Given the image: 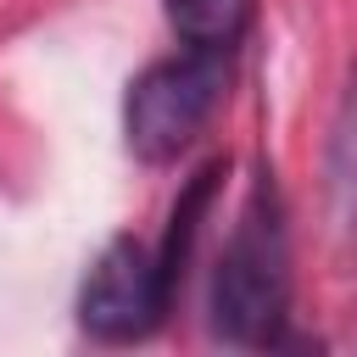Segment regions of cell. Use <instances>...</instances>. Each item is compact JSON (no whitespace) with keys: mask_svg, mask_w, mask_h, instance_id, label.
Returning <instances> with one entry per match:
<instances>
[{"mask_svg":"<svg viewBox=\"0 0 357 357\" xmlns=\"http://www.w3.org/2000/svg\"><path fill=\"white\" fill-rule=\"evenodd\" d=\"M284 324H290V223L273 167L257 162L206 279V329L223 346L262 351L284 340Z\"/></svg>","mask_w":357,"mask_h":357,"instance_id":"obj_1","label":"cell"},{"mask_svg":"<svg viewBox=\"0 0 357 357\" xmlns=\"http://www.w3.org/2000/svg\"><path fill=\"white\" fill-rule=\"evenodd\" d=\"M318 195H324V223L340 245L357 240V61L340 78L329 128H324V162H318Z\"/></svg>","mask_w":357,"mask_h":357,"instance_id":"obj_4","label":"cell"},{"mask_svg":"<svg viewBox=\"0 0 357 357\" xmlns=\"http://www.w3.org/2000/svg\"><path fill=\"white\" fill-rule=\"evenodd\" d=\"M162 17L173 28V45L234 56L251 33L257 0H162Z\"/></svg>","mask_w":357,"mask_h":357,"instance_id":"obj_5","label":"cell"},{"mask_svg":"<svg viewBox=\"0 0 357 357\" xmlns=\"http://www.w3.org/2000/svg\"><path fill=\"white\" fill-rule=\"evenodd\" d=\"M173 296H178V284L162 268L156 245H145L134 234H112L95 251V262H89V273L78 284L73 312H78V329L89 340H100V346H139V340H151L167 324Z\"/></svg>","mask_w":357,"mask_h":357,"instance_id":"obj_3","label":"cell"},{"mask_svg":"<svg viewBox=\"0 0 357 357\" xmlns=\"http://www.w3.org/2000/svg\"><path fill=\"white\" fill-rule=\"evenodd\" d=\"M229 61L223 50H190L173 45L167 56L145 61L123 89V145L139 167H173L218 117L229 95Z\"/></svg>","mask_w":357,"mask_h":357,"instance_id":"obj_2","label":"cell"}]
</instances>
